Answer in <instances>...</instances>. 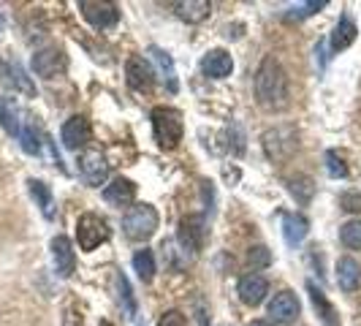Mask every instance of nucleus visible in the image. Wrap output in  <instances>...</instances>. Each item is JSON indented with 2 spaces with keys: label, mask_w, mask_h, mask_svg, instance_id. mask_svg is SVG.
<instances>
[{
  "label": "nucleus",
  "mask_w": 361,
  "mask_h": 326,
  "mask_svg": "<svg viewBox=\"0 0 361 326\" xmlns=\"http://www.w3.org/2000/svg\"><path fill=\"white\" fill-rule=\"evenodd\" d=\"M126 76H128V85H130L136 92H149L152 90V85H155V73H152V68L147 66L145 57H139V54L128 57Z\"/></svg>",
  "instance_id": "11"
},
{
  "label": "nucleus",
  "mask_w": 361,
  "mask_h": 326,
  "mask_svg": "<svg viewBox=\"0 0 361 326\" xmlns=\"http://www.w3.org/2000/svg\"><path fill=\"white\" fill-rule=\"evenodd\" d=\"M290 193H293L296 199L305 204V201L312 199L315 185H312V180H310V177H296V180H290Z\"/></svg>",
  "instance_id": "28"
},
{
  "label": "nucleus",
  "mask_w": 361,
  "mask_h": 326,
  "mask_svg": "<svg viewBox=\"0 0 361 326\" xmlns=\"http://www.w3.org/2000/svg\"><path fill=\"white\" fill-rule=\"evenodd\" d=\"M117 283H120V291H123V299H126L128 315H133V313H136V302H133V296H130V286H128V280L123 277V274L117 277Z\"/></svg>",
  "instance_id": "34"
},
{
  "label": "nucleus",
  "mask_w": 361,
  "mask_h": 326,
  "mask_svg": "<svg viewBox=\"0 0 361 326\" xmlns=\"http://www.w3.org/2000/svg\"><path fill=\"white\" fill-rule=\"evenodd\" d=\"M104 199L111 207H130L133 199H136V185L126 180V177H117V180H111V185L104 188Z\"/></svg>",
  "instance_id": "16"
},
{
  "label": "nucleus",
  "mask_w": 361,
  "mask_h": 326,
  "mask_svg": "<svg viewBox=\"0 0 361 326\" xmlns=\"http://www.w3.org/2000/svg\"><path fill=\"white\" fill-rule=\"evenodd\" d=\"M250 326H271V324H267V321H253Z\"/></svg>",
  "instance_id": "35"
},
{
  "label": "nucleus",
  "mask_w": 361,
  "mask_h": 326,
  "mask_svg": "<svg viewBox=\"0 0 361 326\" xmlns=\"http://www.w3.org/2000/svg\"><path fill=\"white\" fill-rule=\"evenodd\" d=\"M158 326H188V318L182 315L180 310H169L161 321H158Z\"/></svg>",
  "instance_id": "33"
},
{
  "label": "nucleus",
  "mask_w": 361,
  "mask_h": 326,
  "mask_svg": "<svg viewBox=\"0 0 361 326\" xmlns=\"http://www.w3.org/2000/svg\"><path fill=\"white\" fill-rule=\"evenodd\" d=\"M307 291H310V299H312V308L318 310L324 326H340V315H337L334 305L324 296V291L315 289V283H307Z\"/></svg>",
  "instance_id": "19"
},
{
  "label": "nucleus",
  "mask_w": 361,
  "mask_h": 326,
  "mask_svg": "<svg viewBox=\"0 0 361 326\" xmlns=\"http://www.w3.org/2000/svg\"><path fill=\"white\" fill-rule=\"evenodd\" d=\"M98 326H111V324H109V321H101V324H98Z\"/></svg>",
  "instance_id": "36"
},
{
  "label": "nucleus",
  "mask_w": 361,
  "mask_h": 326,
  "mask_svg": "<svg viewBox=\"0 0 361 326\" xmlns=\"http://www.w3.org/2000/svg\"><path fill=\"white\" fill-rule=\"evenodd\" d=\"M152 131H155V142L163 150H174L182 142V133H185L182 114L171 107H155L152 109Z\"/></svg>",
  "instance_id": "2"
},
{
  "label": "nucleus",
  "mask_w": 361,
  "mask_h": 326,
  "mask_svg": "<svg viewBox=\"0 0 361 326\" xmlns=\"http://www.w3.org/2000/svg\"><path fill=\"white\" fill-rule=\"evenodd\" d=\"M133 270L139 272V277L145 283H149L155 277V255H152V250H139L133 255Z\"/></svg>",
  "instance_id": "24"
},
{
  "label": "nucleus",
  "mask_w": 361,
  "mask_h": 326,
  "mask_svg": "<svg viewBox=\"0 0 361 326\" xmlns=\"http://www.w3.org/2000/svg\"><path fill=\"white\" fill-rule=\"evenodd\" d=\"M66 66H68V60H66L63 49H57V47H49V49H41V52L33 54V71L44 79L60 76L66 71Z\"/></svg>",
  "instance_id": "8"
},
{
  "label": "nucleus",
  "mask_w": 361,
  "mask_h": 326,
  "mask_svg": "<svg viewBox=\"0 0 361 326\" xmlns=\"http://www.w3.org/2000/svg\"><path fill=\"white\" fill-rule=\"evenodd\" d=\"M109 239V223L95 212H85V215L76 220V242L82 250H95L101 242Z\"/></svg>",
  "instance_id": "4"
},
{
  "label": "nucleus",
  "mask_w": 361,
  "mask_h": 326,
  "mask_svg": "<svg viewBox=\"0 0 361 326\" xmlns=\"http://www.w3.org/2000/svg\"><path fill=\"white\" fill-rule=\"evenodd\" d=\"M79 171H82V177H85L87 185L98 188V185H104V182H106L109 163L98 150H87V152L79 158Z\"/></svg>",
  "instance_id": "9"
},
{
  "label": "nucleus",
  "mask_w": 361,
  "mask_h": 326,
  "mask_svg": "<svg viewBox=\"0 0 361 326\" xmlns=\"http://www.w3.org/2000/svg\"><path fill=\"white\" fill-rule=\"evenodd\" d=\"M299 299L293 291H280L274 294V299L269 302V315L277 324H290L296 315H299Z\"/></svg>",
  "instance_id": "13"
},
{
  "label": "nucleus",
  "mask_w": 361,
  "mask_h": 326,
  "mask_svg": "<svg viewBox=\"0 0 361 326\" xmlns=\"http://www.w3.org/2000/svg\"><path fill=\"white\" fill-rule=\"evenodd\" d=\"M264 147L269 152V158L280 161V158H288L290 152H296V131L293 128H271L264 133Z\"/></svg>",
  "instance_id": "6"
},
{
  "label": "nucleus",
  "mask_w": 361,
  "mask_h": 326,
  "mask_svg": "<svg viewBox=\"0 0 361 326\" xmlns=\"http://www.w3.org/2000/svg\"><path fill=\"white\" fill-rule=\"evenodd\" d=\"M149 54H152V60L158 63V68H161V73H163V82L169 85V90L177 92V71H174L171 57L163 52V49H158V47H152V49H149Z\"/></svg>",
  "instance_id": "23"
},
{
  "label": "nucleus",
  "mask_w": 361,
  "mask_h": 326,
  "mask_svg": "<svg viewBox=\"0 0 361 326\" xmlns=\"http://www.w3.org/2000/svg\"><path fill=\"white\" fill-rule=\"evenodd\" d=\"M201 71L207 73V76H212V79H226L228 73L234 71V60H231V54L226 52V49H212V52L204 54Z\"/></svg>",
  "instance_id": "15"
},
{
  "label": "nucleus",
  "mask_w": 361,
  "mask_h": 326,
  "mask_svg": "<svg viewBox=\"0 0 361 326\" xmlns=\"http://www.w3.org/2000/svg\"><path fill=\"white\" fill-rule=\"evenodd\" d=\"M79 11L98 30H109L120 22V8L109 0H79Z\"/></svg>",
  "instance_id": "5"
},
{
  "label": "nucleus",
  "mask_w": 361,
  "mask_h": 326,
  "mask_svg": "<svg viewBox=\"0 0 361 326\" xmlns=\"http://www.w3.org/2000/svg\"><path fill=\"white\" fill-rule=\"evenodd\" d=\"M337 283L343 291H356L361 286V267L356 258H340L337 264Z\"/></svg>",
  "instance_id": "18"
},
{
  "label": "nucleus",
  "mask_w": 361,
  "mask_h": 326,
  "mask_svg": "<svg viewBox=\"0 0 361 326\" xmlns=\"http://www.w3.org/2000/svg\"><path fill=\"white\" fill-rule=\"evenodd\" d=\"M255 98L258 107L267 111H283L290 104L288 73L274 57H264V63L255 71Z\"/></svg>",
  "instance_id": "1"
},
{
  "label": "nucleus",
  "mask_w": 361,
  "mask_h": 326,
  "mask_svg": "<svg viewBox=\"0 0 361 326\" xmlns=\"http://www.w3.org/2000/svg\"><path fill=\"white\" fill-rule=\"evenodd\" d=\"M310 231V223L305 215H299V212H286L283 215V236H286V242H288L290 248H296Z\"/></svg>",
  "instance_id": "17"
},
{
  "label": "nucleus",
  "mask_w": 361,
  "mask_h": 326,
  "mask_svg": "<svg viewBox=\"0 0 361 326\" xmlns=\"http://www.w3.org/2000/svg\"><path fill=\"white\" fill-rule=\"evenodd\" d=\"M326 6V0H310V3H302V6H296V8H290L286 19H305L310 14H315V11H321Z\"/></svg>",
  "instance_id": "30"
},
{
  "label": "nucleus",
  "mask_w": 361,
  "mask_h": 326,
  "mask_svg": "<svg viewBox=\"0 0 361 326\" xmlns=\"http://www.w3.org/2000/svg\"><path fill=\"white\" fill-rule=\"evenodd\" d=\"M158 210L152 204H133L123 217V231L133 242H147L149 236L158 231Z\"/></svg>",
  "instance_id": "3"
},
{
  "label": "nucleus",
  "mask_w": 361,
  "mask_h": 326,
  "mask_svg": "<svg viewBox=\"0 0 361 326\" xmlns=\"http://www.w3.org/2000/svg\"><path fill=\"white\" fill-rule=\"evenodd\" d=\"M356 36H359V28H356V22L345 14L340 22H337V28H334V33H331V49L334 52H343V49H348L353 41H356Z\"/></svg>",
  "instance_id": "20"
},
{
  "label": "nucleus",
  "mask_w": 361,
  "mask_h": 326,
  "mask_svg": "<svg viewBox=\"0 0 361 326\" xmlns=\"http://www.w3.org/2000/svg\"><path fill=\"white\" fill-rule=\"evenodd\" d=\"M19 139H22V150L27 152V155H38V150H41V142H38V133L36 128H33V123H22V128H19Z\"/></svg>",
  "instance_id": "27"
},
{
  "label": "nucleus",
  "mask_w": 361,
  "mask_h": 326,
  "mask_svg": "<svg viewBox=\"0 0 361 326\" xmlns=\"http://www.w3.org/2000/svg\"><path fill=\"white\" fill-rule=\"evenodd\" d=\"M27 188H30V196L36 199V204L41 207L44 217H54V199L52 191L44 185L41 180H27Z\"/></svg>",
  "instance_id": "22"
},
{
  "label": "nucleus",
  "mask_w": 361,
  "mask_h": 326,
  "mask_svg": "<svg viewBox=\"0 0 361 326\" xmlns=\"http://www.w3.org/2000/svg\"><path fill=\"white\" fill-rule=\"evenodd\" d=\"M0 30H3V17H0Z\"/></svg>",
  "instance_id": "37"
},
{
  "label": "nucleus",
  "mask_w": 361,
  "mask_h": 326,
  "mask_svg": "<svg viewBox=\"0 0 361 326\" xmlns=\"http://www.w3.org/2000/svg\"><path fill=\"white\" fill-rule=\"evenodd\" d=\"M52 255H54V270L60 277H71L76 270V255H73L71 239L68 236H54L52 239Z\"/></svg>",
  "instance_id": "14"
},
{
  "label": "nucleus",
  "mask_w": 361,
  "mask_h": 326,
  "mask_svg": "<svg viewBox=\"0 0 361 326\" xmlns=\"http://www.w3.org/2000/svg\"><path fill=\"white\" fill-rule=\"evenodd\" d=\"M247 261H250L253 267H269L271 253L264 248V245H255V248H250V253H247Z\"/></svg>",
  "instance_id": "31"
},
{
  "label": "nucleus",
  "mask_w": 361,
  "mask_h": 326,
  "mask_svg": "<svg viewBox=\"0 0 361 326\" xmlns=\"http://www.w3.org/2000/svg\"><path fill=\"white\" fill-rule=\"evenodd\" d=\"M60 136H63V145L68 147V150L85 147L87 142H90V123H87V117L73 114L71 120H66V126H63V131H60Z\"/></svg>",
  "instance_id": "12"
},
{
  "label": "nucleus",
  "mask_w": 361,
  "mask_h": 326,
  "mask_svg": "<svg viewBox=\"0 0 361 326\" xmlns=\"http://www.w3.org/2000/svg\"><path fill=\"white\" fill-rule=\"evenodd\" d=\"M236 291H239V299H242L245 305L255 308V305H261V302L267 299V294H269V280H267L264 274H258V272H250V274H245V277L239 280Z\"/></svg>",
  "instance_id": "10"
},
{
  "label": "nucleus",
  "mask_w": 361,
  "mask_h": 326,
  "mask_svg": "<svg viewBox=\"0 0 361 326\" xmlns=\"http://www.w3.org/2000/svg\"><path fill=\"white\" fill-rule=\"evenodd\" d=\"M340 239L345 248L350 250H361V220H348L340 226Z\"/></svg>",
  "instance_id": "26"
},
{
  "label": "nucleus",
  "mask_w": 361,
  "mask_h": 326,
  "mask_svg": "<svg viewBox=\"0 0 361 326\" xmlns=\"http://www.w3.org/2000/svg\"><path fill=\"white\" fill-rule=\"evenodd\" d=\"M0 126L6 128L11 136H19V128H22V123L17 120V109L6 98H0Z\"/></svg>",
  "instance_id": "25"
},
{
  "label": "nucleus",
  "mask_w": 361,
  "mask_h": 326,
  "mask_svg": "<svg viewBox=\"0 0 361 326\" xmlns=\"http://www.w3.org/2000/svg\"><path fill=\"white\" fill-rule=\"evenodd\" d=\"M340 207L348 212H361V191H345L340 196Z\"/></svg>",
  "instance_id": "32"
},
{
  "label": "nucleus",
  "mask_w": 361,
  "mask_h": 326,
  "mask_svg": "<svg viewBox=\"0 0 361 326\" xmlns=\"http://www.w3.org/2000/svg\"><path fill=\"white\" fill-rule=\"evenodd\" d=\"M326 171H329V177H334V180L348 177V166L343 163L340 152H334V150H329V152H326Z\"/></svg>",
  "instance_id": "29"
},
{
  "label": "nucleus",
  "mask_w": 361,
  "mask_h": 326,
  "mask_svg": "<svg viewBox=\"0 0 361 326\" xmlns=\"http://www.w3.org/2000/svg\"><path fill=\"white\" fill-rule=\"evenodd\" d=\"M174 11L185 22H201V19L209 17L212 6L207 0H182V3H174Z\"/></svg>",
  "instance_id": "21"
},
{
  "label": "nucleus",
  "mask_w": 361,
  "mask_h": 326,
  "mask_svg": "<svg viewBox=\"0 0 361 326\" xmlns=\"http://www.w3.org/2000/svg\"><path fill=\"white\" fill-rule=\"evenodd\" d=\"M180 245L185 250H193V253H199L201 248H204V242H207V220L204 215H188L182 217L180 223Z\"/></svg>",
  "instance_id": "7"
}]
</instances>
